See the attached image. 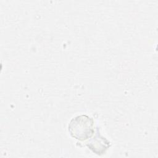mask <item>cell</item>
Returning <instances> with one entry per match:
<instances>
[{"label":"cell","mask_w":158,"mask_h":158,"mask_svg":"<svg viewBox=\"0 0 158 158\" xmlns=\"http://www.w3.org/2000/svg\"><path fill=\"white\" fill-rule=\"evenodd\" d=\"M86 146L94 153L101 156L106 154V151L110 146V143L107 138L100 135L97 128L96 135L86 143Z\"/></svg>","instance_id":"cell-2"},{"label":"cell","mask_w":158,"mask_h":158,"mask_svg":"<svg viewBox=\"0 0 158 158\" xmlns=\"http://www.w3.org/2000/svg\"><path fill=\"white\" fill-rule=\"evenodd\" d=\"M71 136L83 141L89 139L94 135V120L87 115H80L73 118L68 126Z\"/></svg>","instance_id":"cell-1"}]
</instances>
